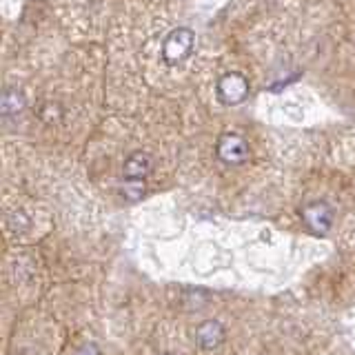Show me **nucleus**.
I'll use <instances>...</instances> for the list:
<instances>
[{
  "label": "nucleus",
  "mask_w": 355,
  "mask_h": 355,
  "mask_svg": "<svg viewBox=\"0 0 355 355\" xmlns=\"http://www.w3.org/2000/svg\"><path fill=\"white\" fill-rule=\"evenodd\" d=\"M193 44H196V33L191 29H187V27L173 29L162 42V60L166 64L184 62L189 55H191Z\"/></svg>",
  "instance_id": "1"
},
{
  "label": "nucleus",
  "mask_w": 355,
  "mask_h": 355,
  "mask_svg": "<svg viewBox=\"0 0 355 355\" xmlns=\"http://www.w3.org/2000/svg\"><path fill=\"white\" fill-rule=\"evenodd\" d=\"M216 153L225 164H244L249 160V144L238 133H225L216 144Z\"/></svg>",
  "instance_id": "2"
},
{
  "label": "nucleus",
  "mask_w": 355,
  "mask_h": 355,
  "mask_svg": "<svg viewBox=\"0 0 355 355\" xmlns=\"http://www.w3.org/2000/svg\"><path fill=\"white\" fill-rule=\"evenodd\" d=\"M249 96V83L242 73H227L218 83V98L225 105H238Z\"/></svg>",
  "instance_id": "3"
},
{
  "label": "nucleus",
  "mask_w": 355,
  "mask_h": 355,
  "mask_svg": "<svg viewBox=\"0 0 355 355\" xmlns=\"http://www.w3.org/2000/svg\"><path fill=\"white\" fill-rule=\"evenodd\" d=\"M196 340L205 351H216L222 342H225V327L218 320H207L198 327Z\"/></svg>",
  "instance_id": "4"
},
{
  "label": "nucleus",
  "mask_w": 355,
  "mask_h": 355,
  "mask_svg": "<svg viewBox=\"0 0 355 355\" xmlns=\"http://www.w3.org/2000/svg\"><path fill=\"white\" fill-rule=\"evenodd\" d=\"M302 218L309 225V229L315 231V233H327L331 229V222H333V214L324 202H315V205L304 207Z\"/></svg>",
  "instance_id": "5"
},
{
  "label": "nucleus",
  "mask_w": 355,
  "mask_h": 355,
  "mask_svg": "<svg viewBox=\"0 0 355 355\" xmlns=\"http://www.w3.org/2000/svg\"><path fill=\"white\" fill-rule=\"evenodd\" d=\"M149 169H151L149 155L136 151V153H131L125 162V178L127 180H144V175L149 173Z\"/></svg>",
  "instance_id": "6"
},
{
  "label": "nucleus",
  "mask_w": 355,
  "mask_h": 355,
  "mask_svg": "<svg viewBox=\"0 0 355 355\" xmlns=\"http://www.w3.org/2000/svg\"><path fill=\"white\" fill-rule=\"evenodd\" d=\"M18 109H22V98L18 96V92H7L3 98V111L5 114H16Z\"/></svg>",
  "instance_id": "7"
},
{
  "label": "nucleus",
  "mask_w": 355,
  "mask_h": 355,
  "mask_svg": "<svg viewBox=\"0 0 355 355\" xmlns=\"http://www.w3.org/2000/svg\"><path fill=\"white\" fill-rule=\"evenodd\" d=\"M122 191H125V196L129 200H138L142 196V191H144V182L142 180H127Z\"/></svg>",
  "instance_id": "8"
},
{
  "label": "nucleus",
  "mask_w": 355,
  "mask_h": 355,
  "mask_svg": "<svg viewBox=\"0 0 355 355\" xmlns=\"http://www.w3.org/2000/svg\"><path fill=\"white\" fill-rule=\"evenodd\" d=\"M76 355H103V353H100V349L96 347V344H85V347H80L76 351Z\"/></svg>",
  "instance_id": "9"
}]
</instances>
